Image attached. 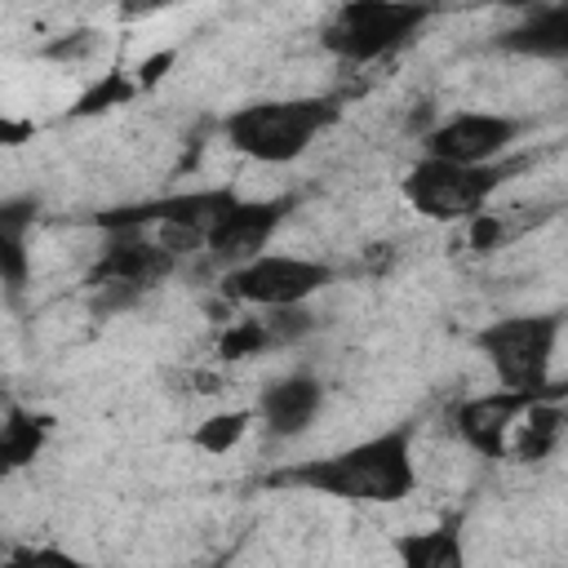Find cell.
Wrapping results in <instances>:
<instances>
[{"mask_svg": "<svg viewBox=\"0 0 568 568\" xmlns=\"http://www.w3.org/2000/svg\"><path fill=\"white\" fill-rule=\"evenodd\" d=\"M0 257H4V284H9V293H18L27 284V248H22V235H0Z\"/></svg>", "mask_w": 568, "mask_h": 568, "instance_id": "obj_21", "label": "cell"}, {"mask_svg": "<svg viewBox=\"0 0 568 568\" xmlns=\"http://www.w3.org/2000/svg\"><path fill=\"white\" fill-rule=\"evenodd\" d=\"M36 217V200H4L0 204V235H22Z\"/></svg>", "mask_w": 568, "mask_h": 568, "instance_id": "obj_23", "label": "cell"}, {"mask_svg": "<svg viewBox=\"0 0 568 568\" xmlns=\"http://www.w3.org/2000/svg\"><path fill=\"white\" fill-rule=\"evenodd\" d=\"M27 133H31V124H13V120H4V124H0V138H4L9 146H13L18 138H27Z\"/></svg>", "mask_w": 568, "mask_h": 568, "instance_id": "obj_27", "label": "cell"}, {"mask_svg": "<svg viewBox=\"0 0 568 568\" xmlns=\"http://www.w3.org/2000/svg\"><path fill=\"white\" fill-rule=\"evenodd\" d=\"M395 555L408 568H462V532L457 519L430 528V532H404L395 537Z\"/></svg>", "mask_w": 568, "mask_h": 568, "instance_id": "obj_13", "label": "cell"}, {"mask_svg": "<svg viewBox=\"0 0 568 568\" xmlns=\"http://www.w3.org/2000/svg\"><path fill=\"white\" fill-rule=\"evenodd\" d=\"M342 115V93H315V98H266L231 111L222 120V138L257 160V164H288L297 160L333 120Z\"/></svg>", "mask_w": 568, "mask_h": 568, "instance_id": "obj_2", "label": "cell"}, {"mask_svg": "<svg viewBox=\"0 0 568 568\" xmlns=\"http://www.w3.org/2000/svg\"><path fill=\"white\" fill-rule=\"evenodd\" d=\"M146 288H138V284H129V280H106V284H93V297H89V311L102 320H111V315H120V311H129L138 297H142Z\"/></svg>", "mask_w": 568, "mask_h": 568, "instance_id": "obj_20", "label": "cell"}, {"mask_svg": "<svg viewBox=\"0 0 568 568\" xmlns=\"http://www.w3.org/2000/svg\"><path fill=\"white\" fill-rule=\"evenodd\" d=\"M324 284H333L328 262H311L293 253H257L253 262L231 266L222 275V297L240 306H288V302H306Z\"/></svg>", "mask_w": 568, "mask_h": 568, "instance_id": "obj_6", "label": "cell"}, {"mask_svg": "<svg viewBox=\"0 0 568 568\" xmlns=\"http://www.w3.org/2000/svg\"><path fill=\"white\" fill-rule=\"evenodd\" d=\"M537 399H568V382H550L541 390H493V395H475V399H462L453 408V430L488 462H501L506 457V435L510 426L537 404Z\"/></svg>", "mask_w": 568, "mask_h": 568, "instance_id": "obj_7", "label": "cell"}, {"mask_svg": "<svg viewBox=\"0 0 568 568\" xmlns=\"http://www.w3.org/2000/svg\"><path fill=\"white\" fill-rule=\"evenodd\" d=\"M169 0H120V13L124 18H146V13H155V9H164Z\"/></svg>", "mask_w": 568, "mask_h": 568, "instance_id": "obj_26", "label": "cell"}, {"mask_svg": "<svg viewBox=\"0 0 568 568\" xmlns=\"http://www.w3.org/2000/svg\"><path fill=\"white\" fill-rule=\"evenodd\" d=\"M493 4H506V9H537L541 0H493Z\"/></svg>", "mask_w": 568, "mask_h": 568, "instance_id": "obj_28", "label": "cell"}, {"mask_svg": "<svg viewBox=\"0 0 568 568\" xmlns=\"http://www.w3.org/2000/svg\"><path fill=\"white\" fill-rule=\"evenodd\" d=\"M293 209H297V195H275V200H244V195H235L226 204V213L213 222V231H209V244H204L209 262L222 266V271L253 262L271 244V235L280 231V222Z\"/></svg>", "mask_w": 568, "mask_h": 568, "instance_id": "obj_8", "label": "cell"}, {"mask_svg": "<svg viewBox=\"0 0 568 568\" xmlns=\"http://www.w3.org/2000/svg\"><path fill=\"white\" fill-rule=\"evenodd\" d=\"M178 271V253L164 248L160 240H146L142 231H106V248L89 266L84 284H106V280H129L138 288H155Z\"/></svg>", "mask_w": 568, "mask_h": 568, "instance_id": "obj_10", "label": "cell"}, {"mask_svg": "<svg viewBox=\"0 0 568 568\" xmlns=\"http://www.w3.org/2000/svg\"><path fill=\"white\" fill-rule=\"evenodd\" d=\"M524 133V120L488 115V111H462L426 133V155L453 160V164H493L506 155V146Z\"/></svg>", "mask_w": 568, "mask_h": 568, "instance_id": "obj_9", "label": "cell"}, {"mask_svg": "<svg viewBox=\"0 0 568 568\" xmlns=\"http://www.w3.org/2000/svg\"><path fill=\"white\" fill-rule=\"evenodd\" d=\"M559 328H564V315H510L479 328L475 346L493 364L501 386L541 390L550 386V355H555Z\"/></svg>", "mask_w": 568, "mask_h": 568, "instance_id": "obj_5", "label": "cell"}, {"mask_svg": "<svg viewBox=\"0 0 568 568\" xmlns=\"http://www.w3.org/2000/svg\"><path fill=\"white\" fill-rule=\"evenodd\" d=\"M266 333H271V346H293L297 337H306L315 324H320V315L315 311H306L302 302H288V306H266Z\"/></svg>", "mask_w": 568, "mask_h": 568, "instance_id": "obj_18", "label": "cell"}, {"mask_svg": "<svg viewBox=\"0 0 568 568\" xmlns=\"http://www.w3.org/2000/svg\"><path fill=\"white\" fill-rule=\"evenodd\" d=\"M248 422H253V413L248 408H231V413H213V417H204L200 426H195V448H204V453H231L240 439H244V430H248Z\"/></svg>", "mask_w": 568, "mask_h": 568, "instance_id": "obj_17", "label": "cell"}, {"mask_svg": "<svg viewBox=\"0 0 568 568\" xmlns=\"http://www.w3.org/2000/svg\"><path fill=\"white\" fill-rule=\"evenodd\" d=\"M98 44V31H71V36H62V40H53L49 49H44V58H53V62H67V58H84L89 49Z\"/></svg>", "mask_w": 568, "mask_h": 568, "instance_id": "obj_22", "label": "cell"}, {"mask_svg": "<svg viewBox=\"0 0 568 568\" xmlns=\"http://www.w3.org/2000/svg\"><path fill=\"white\" fill-rule=\"evenodd\" d=\"M53 430V417L49 413H27V408H9L4 417V430H0V462L4 470H22L27 462H36V453L44 448Z\"/></svg>", "mask_w": 568, "mask_h": 568, "instance_id": "obj_14", "label": "cell"}, {"mask_svg": "<svg viewBox=\"0 0 568 568\" xmlns=\"http://www.w3.org/2000/svg\"><path fill=\"white\" fill-rule=\"evenodd\" d=\"M173 62H178V53H173V49H164V53H155V58H146V62L138 67V84H142V89H155V84L164 80V71H169Z\"/></svg>", "mask_w": 568, "mask_h": 568, "instance_id": "obj_25", "label": "cell"}, {"mask_svg": "<svg viewBox=\"0 0 568 568\" xmlns=\"http://www.w3.org/2000/svg\"><path fill=\"white\" fill-rule=\"evenodd\" d=\"M497 240H501V217L475 213V217H470V248L488 253V248H497Z\"/></svg>", "mask_w": 568, "mask_h": 568, "instance_id": "obj_24", "label": "cell"}, {"mask_svg": "<svg viewBox=\"0 0 568 568\" xmlns=\"http://www.w3.org/2000/svg\"><path fill=\"white\" fill-rule=\"evenodd\" d=\"M430 13L435 0H346L328 18L320 44L342 62H377L408 44Z\"/></svg>", "mask_w": 568, "mask_h": 568, "instance_id": "obj_3", "label": "cell"}, {"mask_svg": "<svg viewBox=\"0 0 568 568\" xmlns=\"http://www.w3.org/2000/svg\"><path fill=\"white\" fill-rule=\"evenodd\" d=\"M519 169V160H493V164H453L439 155H426L422 164L408 169L404 195L417 213L435 222H470L484 200Z\"/></svg>", "mask_w": 568, "mask_h": 568, "instance_id": "obj_4", "label": "cell"}, {"mask_svg": "<svg viewBox=\"0 0 568 568\" xmlns=\"http://www.w3.org/2000/svg\"><path fill=\"white\" fill-rule=\"evenodd\" d=\"M501 49L528 58H568V0L537 4L519 27L501 36Z\"/></svg>", "mask_w": 568, "mask_h": 568, "instance_id": "obj_12", "label": "cell"}, {"mask_svg": "<svg viewBox=\"0 0 568 568\" xmlns=\"http://www.w3.org/2000/svg\"><path fill=\"white\" fill-rule=\"evenodd\" d=\"M271 346V333H266V320H235L222 337H217V359H226V364H235V359H244V355H257V351H266Z\"/></svg>", "mask_w": 568, "mask_h": 568, "instance_id": "obj_19", "label": "cell"}, {"mask_svg": "<svg viewBox=\"0 0 568 568\" xmlns=\"http://www.w3.org/2000/svg\"><path fill=\"white\" fill-rule=\"evenodd\" d=\"M519 422L524 426H519V439H515V462H541L559 444V435L568 426L559 399H537Z\"/></svg>", "mask_w": 568, "mask_h": 568, "instance_id": "obj_15", "label": "cell"}, {"mask_svg": "<svg viewBox=\"0 0 568 568\" xmlns=\"http://www.w3.org/2000/svg\"><path fill=\"white\" fill-rule=\"evenodd\" d=\"M320 404H324V386L311 373H293V377H280L266 386L257 413L271 435H302L315 422Z\"/></svg>", "mask_w": 568, "mask_h": 568, "instance_id": "obj_11", "label": "cell"}, {"mask_svg": "<svg viewBox=\"0 0 568 568\" xmlns=\"http://www.w3.org/2000/svg\"><path fill=\"white\" fill-rule=\"evenodd\" d=\"M142 93V84L138 80H129L124 71H106L102 80H93L80 98H75V106H71V115H102V111H115V106H124V102H133Z\"/></svg>", "mask_w": 568, "mask_h": 568, "instance_id": "obj_16", "label": "cell"}, {"mask_svg": "<svg viewBox=\"0 0 568 568\" xmlns=\"http://www.w3.org/2000/svg\"><path fill=\"white\" fill-rule=\"evenodd\" d=\"M266 488H311V493L342 497V501H404L417 488L413 430L395 426L333 457L271 470Z\"/></svg>", "mask_w": 568, "mask_h": 568, "instance_id": "obj_1", "label": "cell"}]
</instances>
